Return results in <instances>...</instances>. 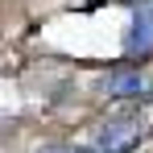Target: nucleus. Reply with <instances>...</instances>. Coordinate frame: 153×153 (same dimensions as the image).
Masks as SVG:
<instances>
[{
	"label": "nucleus",
	"instance_id": "f257e3e1",
	"mask_svg": "<svg viewBox=\"0 0 153 153\" xmlns=\"http://www.w3.org/2000/svg\"><path fill=\"white\" fill-rule=\"evenodd\" d=\"M141 137H145V116H124V120H112V124L100 128L95 153H128Z\"/></svg>",
	"mask_w": 153,
	"mask_h": 153
},
{
	"label": "nucleus",
	"instance_id": "f03ea898",
	"mask_svg": "<svg viewBox=\"0 0 153 153\" xmlns=\"http://www.w3.org/2000/svg\"><path fill=\"white\" fill-rule=\"evenodd\" d=\"M100 87H103V95H112V100H132V95L153 91V79L145 71H112Z\"/></svg>",
	"mask_w": 153,
	"mask_h": 153
},
{
	"label": "nucleus",
	"instance_id": "7ed1b4c3",
	"mask_svg": "<svg viewBox=\"0 0 153 153\" xmlns=\"http://www.w3.org/2000/svg\"><path fill=\"white\" fill-rule=\"evenodd\" d=\"M124 50L128 54H145L153 50V4H141L132 13V21L124 29Z\"/></svg>",
	"mask_w": 153,
	"mask_h": 153
},
{
	"label": "nucleus",
	"instance_id": "20e7f679",
	"mask_svg": "<svg viewBox=\"0 0 153 153\" xmlns=\"http://www.w3.org/2000/svg\"><path fill=\"white\" fill-rule=\"evenodd\" d=\"M71 153H95V149H71Z\"/></svg>",
	"mask_w": 153,
	"mask_h": 153
},
{
	"label": "nucleus",
	"instance_id": "39448f33",
	"mask_svg": "<svg viewBox=\"0 0 153 153\" xmlns=\"http://www.w3.org/2000/svg\"><path fill=\"white\" fill-rule=\"evenodd\" d=\"M37 153H58V149H37Z\"/></svg>",
	"mask_w": 153,
	"mask_h": 153
}]
</instances>
